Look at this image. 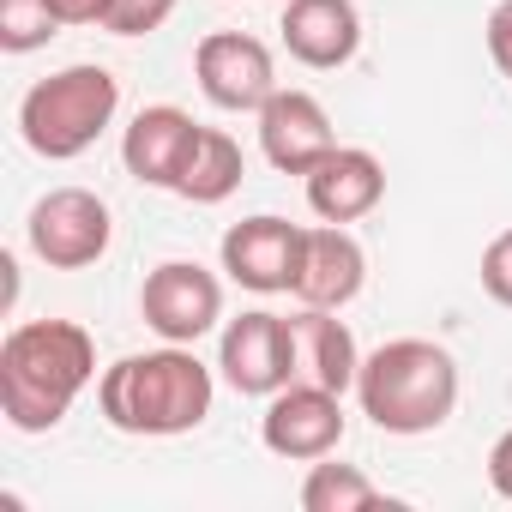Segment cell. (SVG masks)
<instances>
[{"label":"cell","instance_id":"3957f363","mask_svg":"<svg viewBox=\"0 0 512 512\" xmlns=\"http://www.w3.org/2000/svg\"><path fill=\"white\" fill-rule=\"evenodd\" d=\"M356 404L380 434H434L458 410V362L434 338H392L362 356Z\"/></svg>","mask_w":512,"mask_h":512},{"label":"cell","instance_id":"8fae6325","mask_svg":"<svg viewBox=\"0 0 512 512\" xmlns=\"http://www.w3.org/2000/svg\"><path fill=\"white\" fill-rule=\"evenodd\" d=\"M260 151H266V163L278 175H308L320 157L338 151V133H332L326 103L308 97V91H284L278 85V97L260 109Z\"/></svg>","mask_w":512,"mask_h":512},{"label":"cell","instance_id":"6da1fadb","mask_svg":"<svg viewBox=\"0 0 512 512\" xmlns=\"http://www.w3.org/2000/svg\"><path fill=\"white\" fill-rule=\"evenodd\" d=\"M91 380H97V338L79 320H25L0 344V416L19 434L61 428Z\"/></svg>","mask_w":512,"mask_h":512},{"label":"cell","instance_id":"ba28073f","mask_svg":"<svg viewBox=\"0 0 512 512\" xmlns=\"http://www.w3.org/2000/svg\"><path fill=\"white\" fill-rule=\"evenodd\" d=\"M217 368L223 380L241 392V398H272L296 380V332L284 314H266V308H253L241 320L223 326L217 338Z\"/></svg>","mask_w":512,"mask_h":512},{"label":"cell","instance_id":"44dd1931","mask_svg":"<svg viewBox=\"0 0 512 512\" xmlns=\"http://www.w3.org/2000/svg\"><path fill=\"white\" fill-rule=\"evenodd\" d=\"M482 290H488L500 308H512V229H500V235L482 247Z\"/></svg>","mask_w":512,"mask_h":512},{"label":"cell","instance_id":"7402d4cb","mask_svg":"<svg viewBox=\"0 0 512 512\" xmlns=\"http://www.w3.org/2000/svg\"><path fill=\"white\" fill-rule=\"evenodd\" d=\"M482 31H488V55H494V67H500L506 85H512V0H500Z\"/></svg>","mask_w":512,"mask_h":512},{"label":"cell","instance_id":"2e32d148","mask_svg":"<svg viewBox=\"0 0 512 512\" xmlns=\"http://www.w3.org/2000/svg\"><path fill=\"white\" fill-rule=\"evenodd\" d=\"M290 332H296V380H314L326 392H356L362 350L332 308H296Z\"/></svg>","mask_w":512,"mask_h":512},{"label":"cell","instance_id":"d6986e66","mask_svg":"<svg viewBox=\"0 0 512 512\" xmlns=\"http://www.w3.org/2000/svg\"><path fill=\"white\" fill-rule=\"evenodd\" d=\"M49 37H61V19L43 0H0V49L7 55H37L49 49Z\"/></svg>","mask_w":512,"mask_h":512},{"label":"cell","instance_id":"603a6c76","mask_svg":"<svg viewBox=\"0 0 512 512\" xmlns=\"http://www.w3.org/2000/svg\"><path fill=\"white\" fill-rule=\"evenodd\" d=\"M43 7H49L61 25H109V7H115V0H43Z\"/></svg>","mask_w":512,"mask_h":512},{"label":"cell","instance_id":"277c9868","mask_svg":"<svg viewBox=\"0 0 512 512\" xmlns=\"http://www.w3.org/2000/svg\"><path fill=\"white\" fill-rule=\"evenodd\" d=\"M115 109H121V79L97 61H79V67H61L25 91L19 133L37 157L73 163L115 127Z\"/></svg>","mask_w":512,"mask_h":512},{"label":"cell","instance_id":"30bf717a","mask_svg":"<svg viewBox=\"0 0 512 512\" xmlns=\"http://www.w3.org/2000/svg\"><path fill=\"white\" fill-rule=\"evenodd\" d=\"M139 314L163 344H199L223 320V284L199 260H163L139 290Z\"/></svg>","mask_w":512,"mask_h":512},{"label":"cell","instance_id":"e0dca14e","mask_svg":"<svg viewBox=\"0 0 512 512\" xmlns=\"http://www.w3.org/2000/svg\"><path fill=\"white\" fill-rule=\"evenodd\" d=\"M241 175H247L241 145L223 127H205L199 145H193V157H187V169H181V181H175V193L193 199V205H223L241 187Z\"/></svg>","mask_w":512,"mask_h":512},{"label":"cell","instance_id":"ac0fdd59","mask_svg":"<svg viewBox=\"0 0 512 512\" xmlns=\"http://www.w3.org/2000/svg\"><path fill=\"white\" fill-rule=\"evenodd\" d=\"M386 506V488L368 482L356 464H326L314 458L308 482H302V512H374Z\"/></svg>","mask_w":512,"mask_h":512},{"label":"cell","instance_id":"9a60e30c","mask_svg":"<svg viewBox=\"0 0 512 512\" xmlns=\"http://www.w3.org/2000/svg\"><path fill=\"white\" fill-rule=\"evenodd\" d=\"M278 31H284V49L302 67H314V73H332V67H344L362 49V13H356V0H290Z\"/></svg>","mask_w":512,"mask_h":512},{"label":"cell","instance_id":"cb8c5ba5","mask_svg":"<svg viewBox=\"0 0 512 512\" xmlns=\"http://www.w3.org/2000/svg\"><path fill=\"white\" fill-rule=\"evenodd\" d=\"M488 482H494V494L500 500H512V428L494 440V452H488Z\"/></svg>","mask_w":512,"mask_h":512},{"label":"cell","instance_id":"9c48e42d","mask_svg":"<svg viewBox=\"0 0 512 512\" xmlns=\"http://www.w3.org/2000/svg\"><path fill=\"white\" fill-rule=\"evenodd\" d=\"M260 440H266V452H278L290 464L332 458L344 446V392H326L314 380H290L284 392H272V404L260 416Z\"/></svg>","mask_w":512,"mask_h":512},{"label":"cell","instance_id":"52a82bcc","mask_svg":"<svg viewBox=\"0 0 512 512\" xmlns=\"http://www.w3.org/2000/svg\"><path fill=\"white\" fill-rule=\"evenodd\" d=\"M193 79L205 91V103L229 109V115H260L278 97V67L272 49L247 31H211L193 49Z\"/></svg>","mask_w":512,"mask_h":512},{"label":"cell","instance_id":"7a4b0ae2","mask_svg":"<svg viewBox=\"0 0 512 512\" xmlns=\"http://www.w3.org/2000/svg\"><path fill=\"white\" fill-rule=\"evenodd\" d=\"M211 398H217V380L193 356V344H163V350H145V356H121L97 380L103 422L115 434H133V440L193 434L211 416Z\"/></svg>","mask_w":512,"mask_h":512},{"label":"cell","instance_id":"5b68a950","mask_svg":"<svg viewBox=\"0 0 512 512\" xmlns=\"http://www.w3.org/2000/svg\"><path fill=\"white\" fill-rule=\"evenodd\" d=\"M25 235H31V253L49 272H85V266H97L109 253L115 217H109V205L91 187H55V193H43L31 205Z\"/></svg>","mask_w":512,"mask_h":512},{"label":"cell","instance_id":"8992f818","mask_svg":"<svg viewBox=\"0 0 512 512\" xmlns=\"http://www.w3.org/2000/svg\"><path fill=\"white\" fill-rule=\"evenodd\" d=\"M302 247H308V229L290 223V217H241L223 229V272L229 284L253 290V296H290L296 290V272H302Z\"/></svg>","mask_w":512,"mask_h":512},{"label":"cell","instance_id":"5bb4252c","mask_svg":"<svg viewBox=\"0 0 512 512\" xmlns=\"http://www.w3.org/2000/svg\"><path fill=\"white\" fill-rule=\"evenodd\" d=\"M302 181H308V211H314L320 223H356V217H368V211L386 199V169H380V157L362 151V145H338V151L320 157Z\"/></svg>","mask_w":512,"mask_h":512},{"label":"cell","instance_id":"7c38bea8","mask_svg":"<svg viewBox=\"0 0 512 512\" xmlns=\"http://www.w3.org/2000/svg\"><path fill=\"white\" fill-rule=\"evenodd\" d=\"M199 133H205V127H199L187 109L151 103V109H139L133 127L121 133V163H127V175H133L139 187H169V193H175V181H181V169H187Z\"/></svg>","mask_w":512,"mask_h":512},{"label":"cell","instance_id":"4fadbf2b","mask_svg":"<svg viewBox=\"0 0 512 512\" xmlns=\"http://www.w3.org/2000/svg\"><path fill=\"white\" fill-rule=\"evenodd\" d=\"M368 284V253L362 241L344 229V223H320L308 229V247H302V272H296V302L302 308H332L344 314Z\"/></svg>","mask_w":512,"mask_h":512},{"label":"cell","instance_id":"ffe728a7","mask_svg":"<svg viewBox=\"0 0 512 512\" xmlns=\"http://www.w3.org/2000/svg\"><path fill=\"white\" fill-rule=\"evenodd\" d=\"M169 13H175V0H115L103 31H115V37H151V31H163Z\"/></svg>","mask_w":512,"mask_h":512}]
</instances>
